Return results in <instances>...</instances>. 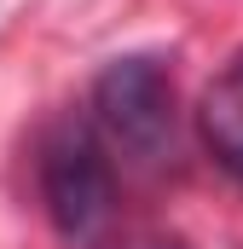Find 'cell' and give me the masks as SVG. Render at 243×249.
I'll return each mask as SVG.
<instances>
[{
	"mask_svg": "<svg viewBox=\"0 0 243 249\" xmlns=\"http://www.w3.org/2000/svg\"><path fill=\"white\" fill-rule=\"evenodd\" d=\"M93 127L127 162L151 168L174 151V81L168 64L151 53L116 58L93 81Z\"/></svg>",
	"mask_w": 243,
	"mask_h": 249,
	"instance_id": "1",
	"label": "cell"
},
{
	"mask_svg": "<svg viewBox=\"0 0 243 249\" xmlns=\"http://www.w3.org/2000/svg\"><path fill=\"white\" fill-rule=\"evenodd\" d=\"M41 203L52 214L64 238H87L116 197V174H110V145L99 139L93 122H58L41 139Z\"/></svg>",
	"mask_w": 243,
	"mask_h": 249,
	"instance_id": "2",
	"label": "cell"
},
{
	"mask_svg": "<svg viewBox=\"0 0 243 249\" xmlns=\"http://www.w3.org/2000/svg\"><path fill=\"white\" fill-rule=\"evenodd\" d=\"M197 122H203L208 151L220 157V168H232V174L243 180V58H238V64H226V70L208 81Z\"/></svg>",
	"mask_w": 243,
	"mask_h": 249,
	"instance_id": "3",
	"label": "cell"
}]
</instances>
